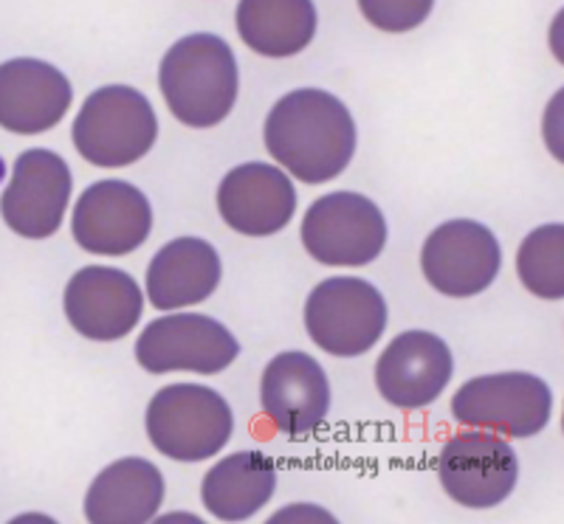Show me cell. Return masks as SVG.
I'll return each instance as SVG.
<instances>
[{
	"mask_svg": "<svg viewBox=\"0 0 564 524\" xmlns=\"http://www.w3.org/2000/svg\"><path fill=\"white\" fill-rule=\"evenodd\" d=\"M238 32L263 57H294L316 34L314 0H240Z\"/></svg>",
	"mask_w": 564,
	"mask_h": 524,
	"instance_id": "21",
	"label": "cell"
},
{
	"mask_svg": "<svg viewBox=\"0 0 564 524\" xmlns=\"http://www.w3.org/2000/svg\"><path fill=\"white\" fill-rule=\"evenodd\" d=\"M265 148L296 181L327 184L356 153V122L327 90H291L265 119Z\"/></svg>",
	"mask_w": 564,
	"mask_h": 524,
	"instance_id": "1",
	"label": "cell"
},
{
	"mask_svg": "<svg viewBox=\"0 0 564 524\" xmlns=\"http://www.w3.org/2000/svg\"><path fill=\"white\" fill-rule=\"evenodd\" d=\"M553 392L531 372H497L471 378L452 397V415L460 426L494 435L533 437L547 426Z\"/></svg>",
	"mask_w": 564,
	"mask_h": 524,
	"instance_id": "6",
	"label": "cell"
},
{
	"mask_svg": "<svg viewBox=\"0 0 564 524\" xmlns=\"http://www.w3.org/2000/svg\"><path fill=\"white\" fill-rule=\"evenodd\" d=\"M164 502V477L139 457H128L105 468L90 482L85 496V518L90 524H144Z\"/></svg>",
	"mask_w": 564,
	"mask_h": 524,
	"instance_id": "18",
	"label": "cell"
},
{
	"mask_svg": "<svg viewBox=\"0 0 564 524\" xmlns=\"http://www.w3.org/2000/svg\"><path fill=\"white\" fill-rule=\"evenodd\" d=\"M231 428L226 397L204 384H170L148 406L150 443L170 460H209L231 440Z\"/></svg>",
	"mask_w": 564,
	"mask_h": 524,
	"instance_id": "4",
	"label": "cell"
},
{
	"mask_svg": "<svg viewBox=\"0 0 564 524\" xmlns=\"http://www.w3.org/2000/svg\"><path fill=\"white\" fill-rule=\"evenodd\" d=\"M276 488V466L263 451H238L212 466L200 499L220 522H246L269 505Z\"/></svg>",
	"mask_w": 564,
	"mask_h": 524,
	"instance_id": "20",
	"label": "cell"
},
{
	"mask_svg": "<svg viewBox=\"0 0 564 524\" xmlns=\"http://www.w3.org/2000/svg\"><path fill=\"white\" fill-rule=\"evenodd\" d=\"M218 209L226 226L240 234H276L294 218V184L282 170L263 164V161L240 164L220 181Z\"/></svg>",
	"mask_w": 564,
	"mask_h": 524,
	"instance_id": "16",
	"label": "cell"
},
{
	"mask_svg": "<svg viewBox=\"0 0 564 524\" xmlns=\"http://www.w3.org/2000/svg\"><path fill=\"white\" fill-rule=\"evenodd\" d=\"M517 274L539 299L564 296V226L547 223L522 240L517 254Z\"/></svg>",
	"mask_w": 564,
	"mask_h": 524,
	"instance_id": "22",
	"label": "cell"
},
{
	"mask_svg": "<svg viewBox=\"0 0 564 524\" xmlns=\"http://www.w3.org/2000/svg\"><path fill=\"white\" fill-rule=\"evenodd\" d=\"M238 59L218 34H189L164 54L159 85L170 113L186 128H215L238 99Z\"/></svg>",
	"mask_w": 564,
	"mask_h": 524,
	"instance_id": "2",
	"label": "cell"
},
{
	"mask_svg": "<svg viewBox=\"0 0 564 524\" xmlns=\"http://www.w3.org/2000/svg\"><path fill=\"white\" fill-rule=\"evenodd\" d=\"M302 245L322 265L361 269L384 251L387 220L365 195L330 193L302 220Z\"/></svg>",
	"mask_w": 564,
	"mask_h": 524,
	"instance_id": "7",
	"label": "cell"
},
{
	"mask_svg": "<svg viewBox=\"0 0 564 524\" xmlns=\"http://www.w3.org/2000/svg\"><path fill=\"white\" fill-rule=\"evenodd\" d=\"M455 361L435 332L406 330L390 341L376 364V384L398 410H423L449 386Z\"/></svg>",
	"mask_w": 564,
	"mask_h": 524,
	"instance_id": "13",
	"label": "cell"
},
{
	"mask_svg": "<svg viewBox=\"0 0 564 524\" xmlns=\"http://www.w3.org/2000/svg\"><path fill=\"white\" fill-rule=\"evenodd\" d=\"M502 251L491 229L477 220H449L437 226L421 251L423 276L443 296H477L497 280Z\"/></svg>",
	"mask_w": 564,
	"mask_h": 524,
	"instance_id": "10",
	"label": "cell"
},
{
	"mask_svg": "<svg viewBox=\"0 0 564 524\" xmlns=\"http://www.w3.org/2000/svg\"><path fill=\"white\" fill-rule=\"evenodd\" d=\"M435 0H359L361 14L381 32H410L430 18Z\"/></svg>",
	"mask_w": 564,
	"mask_h": 524,
	"instance_id": "23",
	"label": "cell"
},
{
	"mask_svg": "<svg viewBox=\"0 0 564 524\" xmlns=\"http://www.w3.org/2000/svg\"><path fill=\"white\" fill-rule=\"evenodd\" d=\"M159 139V119L144 94L105 85L85 99L74 122V148L94 166H128L144 159Z\"/></svg>",
	"mask_w": 564,
	"mask_h": 524,
	"instance_id": "3",
	"label": "cell"
},
{
	"mask_svg": "<svg viewBox=\"0 0 564 524\" xmlns=\"http://www.w3.org/2000/svg\"><path fill=\"white\" fill-rule=\"evenodd\" d=\"M70 189V170L57 153L26 150L14 161L12 178L0 198V215L14 234L45 240L63 226Z\"/></svg>",
	"mask_w": 564,
	"mask_h": 524,
	"instance_id": "12",
	"label": "cell"
},
{
	"mask_svg": "<svg viewBox=\"0 0 564 524\" xmlns=\"http://www.w3.org/2000/svg\"><path fill=\"white\" fill-rule=\"evenodd\" d=\"M305 327L316 347L339 359H356L384 336L387 302L370 282L334 276L311 291L305 302Z\"/></svg>",
	"mask_w": 564,
	"mask_h": 524,
	"instance_id": "5",
	"label": "cell"
},
{
	"mask_svg": "<svg viewBox=\"0 0 564 524\" xmlns=\"http://www.w3.org/2000/svg\"><path fill=\"white\" fill-rule=\"evenodd\" d=\"M443 491L466 507H494L506 502L520 480L517 451L494 432H463L437 457Z\"/></svg>",
	"mask_w": 564,
	"mask_h": 524,
	"instance_id": "9",
	"label": "cell"
},
{
	"mask_svg": "<svg viewBox=\"0 0 564 524\" xmlns=\"http://www.w3.org/2000/svg\"><path fill=\"white\" fill-rule=\"evenodd\" d=\"M240 345L220 321L200 314L161 316L135 341V361L148 372H200L218 375L235 364Z\"/></svg>",
	"mask_w": 564,
	"mask_h": 524,
	"instance_id": "8",
	"label": "cell"
},
{
	"mask_svg": "<svg viewBox=\"0 0 564 524\" xmlns=\"http://www.w3.org/2000/svg\"><path fill=\"white\" fill-rule=\"evenodd\" d=\"M63 305L79 336L90 341H116L124 339L141 319L144 296L124 271L88 265L70 276Z\"/></svg>",
	"mask_w": 564,
	"mask_h": 524,
	"instance_id": "14",
	"label": "cell"
},
{
	"mask_svg": "<svg viewBox=\"0 0 564 524\" xmlns=\"http://www.w3.org/2000/svg\"><path fill=\"white\" fill-rule=\"evenodd\" d=\"M218 282V251L198 237H178L150 262L148 296L159 310H181L209 299Z\"/></svg>",
	"mask_w": 564,
	"mask_h": 524,
	"instance_id": "19",
	"label": "cell"
},
{
	"mask_svg": "<svg viewBox=\"0 0 564 524\" xmlns=\"http://www.w3.org/2000/svg\"><path fill=\"white\" fill-rule=\"evenodd\" d=\"M74 99L68 77L43 59L20 57L0 65V128L37 135L57 128Z\"/></svg>",
	"mask_w": 564,
	"mask_h": 524,
	"instance_id": "17",
	"label": "cell"
},
{
	"mask_svg": "<svg viewBox=\"0 0 564 524\" xmlns=\"http://www.w3.org/2000/svg\"><path fill=\"white\" fill-rule=\"evenodd\" d=\"M74 240L83 251L122 256L139 249L153 229V209L128 181H97L74 206Z\"/></svg>",
	"mask_w": 564,
	"mask_h": 524,
	"instance_id": "11",
	"label": "cell"
},
{
	"mask_svg": "<svg viewBox=\"0 0 564 524\" xmlns=\"http://www.w3.org/2000/svg\"><path fill=\"white\" fill-rule=\"evenodd\" d=\"M263 412L282 435H311L330 412V384L319 361L308 352H280L269 361L260 381Z\"/></svg>",
	"mask_w": 564,
	"mask_h": 524,
	"instance_id": "15",
	"label": "cell"
}]
</instances>
